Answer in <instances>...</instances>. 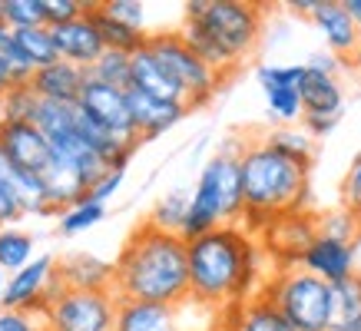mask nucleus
Here are the masks:
<instances>
[{"label":"nucleus","mask_w":361,"mask_h":331,"mask_svg":"<svg viewBox=\"0 0 361 331\" xmlns=\"http://www.w3.org/2000/svg\"><path fill=\"white\" fill-rule=\"evenodd\" d=\"M262 239L245 225H219L189 242V298L216 315L259 295L265 285Z\"/></svg>","instance_id":"f257e3e1"},{"label":"nucleus","mask_w":361,"mask_h":331,"mask_svg":"<svg viewBox=\"0 0 361 331\" xmlns=\"http://www.w3.org/2000/svg\"><path fill=\"white\" fill-rule=\"evenodd\" d=\"M113 295L120 301L179 305L189 298V242L142 222L113 262Z\"/></svg>","instance_id":"f03ea898"},{"label":"nucleus","mask_w":361,"mask_h":331,"mask_svg":"<svg viewBox=\"0 0 361 331\" xmlns=\"http://www.w3.org/2000/svg\"><path fill=\"white\" fill-rule=\"evenodd\" d=\"M242 196L245 216L242 225L252 235H262L275 219L302 212L308 202V166L288 159L275 146L255 139L242 146Z\"/></svg>","instance_id":"7ed1b4c3"},{"label":"nucleus","mask_w":361,"mask_h":331,"mask_svg":"<svg viewBox=\"0 0 361 331\" xmlns=\"http://www.w3.org/2000/svg\"><path fill=\"white\" fill-rule=\"evenodd\" d=\"M262 295L295 331H331V285L302 265H279V272L265 278Z\"/></svg>","instance_id":"20e7f679"},{"label":"nucleus","mask_w":361,"mask_h":331,"mask_svg":"<svg viewBox=\"0 0 361 331\" xmlns=\"http://www.w3.org/2000/svg\"><path fill=\"white\" fill-rule=\"evenodd\" d=\"M183 20L199 23L222 46V54L239 66L262 37V7L245 0H189Z\"/></svg>","instance_id":"39448f33"},{"label":"nucleus","mask_w":361,"mask_h":331,"mask_svg":"<svg viewBox=\"0 0 361 331\" xmlns=\"http://www.w3.org/2000/svg\"><path fill=\"white\" fill-rule=\"evenodd\" d=\"M146 44L159 56V63L169 70V77L179 83V89L186 93L189 110H199V106H206L209 99L216 96V89L222 87L226 77H219V73L179 37V30L176 33H149Z\"/></svg>","instance_id":"423d86ee"},{"label":"nucleus","mask_w":361,"mask_h":331,"mask_svg":"<svg viewBox=\"0 0 361 331\" xmlns=\"http://www.w3.org/2000/svg\"><path fill=\"white\" fill-rule=\"evenodd\" d=\"M120 298L113 292H77L63 288L47 305V331H113L116 328Z\"/></svg>","instance_id":"0eeeda50"},{"label":"nucleus","mask_w":361,"mask_h":331,"mask_svg":"<svg viewBox=\"0 0 361 331\" xmlns=\"http://www.w3.org/2000/svg\"><path fill=\"white\" fill-rule=\"evenodd\" d=\"M216 311L192 298L179 305H156V301H120L116 328L113 331H209Z\"/></svg>","instance_id":"6e6552de"},{"label":"nucleus","mask_w":361,"mask_h":331,"mask_svg":"<svg viewBox=\"0 0 361 331\" xmlns=\"http://www.w3.org/2000/svg\"><path fill=\"white\" fill-rule=\"evenodd\" d=\"M63 292V282L56 275V258L54 255H37L30 265H23L20 272L7 275V288L0 305L11 311H40Z\"/></svg>","instance_id":"1a4fd4ad"},{"label":"nucleus","mask_w":361,"mask_h":331,"mask_svg":"<svg viewBox=\"0 0 361 331\" xmlns=\"http://www.w3.org/2000/svg\"><path fill=\"white\" fill-rule=\"evenodd\" d=\"M77 110L87 113L90 120H97L99 126H106V130L120 139V143L133 146V149H140V132L133 126V113H130V99H126V89H116L110 83H99L87 73V87L80 93L77 99Z\"/></svg>","instance_id":"9d476101"},{"label":"nucleus","mask_w":361,"mask_h":331,"mask_svg":"<svg viewBox=\"0 0 361 331\" xmlns=\"http://www.w3.org/2000/svg\"><path fill=\"white\" fill-rule=\"evenodd\" d=\"M255 80L265 93L269 113L279 126H295L305 116L302 106V80H305V63H262L255 70Z\"/></svg>","instance_id":"9b49d317"},{"label":"nucleus","mask_w":361,"mask_h":331,"mask_svg":"<svg viewBox=\"0 0 361 331\" xmlns=\"http://www.w3.org/2000/svg\"><path fill=\"white\" fill-rule=\"evenodd\" d=\"M259 239H262V249H269L279 265H298L305 249L318 239V216L305 209L288 212L282 219H275Z\"/></svg>","instance_id":"f8f14e48"},{"label":"nucleus","mask_w":361,"mask_h":331,"mask_svg":"<svg viewBox=\"0 0 361 331\" xmlns=\"http://www.w3.org/2000/svg\"><path fill=\"white\" fill-rule=\"evenodd\" d=\"M0 149H4L13 169H27V173H44L54 159L50 143H47V136L40 132L37 123L0 120Z\"/></svg>","instance_id":"ddd939ff"},{"label":"nucleus","mask_w":361,"mask_h":331,"mask_svg":"<svg viewBox=\"0 0 361 331\" xmlns=\"http://www.w3.org/2000/svg\"><path fill=\"white\" fill-rule=\"evenodd\" d=\"M312 23L325 37L329 54L351 63V56H355V50L361 44V30H358V23L351 20V13L345 11V0H318L315 13H312Z\"/></svg>","instance_id":"4468645a"},{"label":"nucleus","mask_w":361,"mask_h":331,"mask_svg":"<svg viewBox=\"0 0 361 331\" xmlns=\"http://www.w3.org/2000/svg\"><path fill=\"white\" fill-rule=\"evenodd\" d=\"M50 33H54L60 60H66V63H73V66L90 70L99 56L106 54V44H103V37H99L97 23H93L90 13L73 23H63V27H50Z\"/></svg>","instance_id":"2eb2a0df"},{"label":"nucleus","mask_w":361,"mask_h":331,"mask_svg":"<svg viewBox=\"0 0 361 331\" xmlns=\"http://www.w3.org/2000/svg\"><path fill=\"white\" fill-rule=\"evenodd\" d=\"M126 99H130L133 126H136L142 143H146V139H156V136H163V132L173 130L183 116L192 113L186 103H169V99L149 96V93H142V89H126Z\"/></svg>","instance_id":"dca6fc26"},{"label":"nucleus","mask_w":361,"mask_h":331,"mask_svg":"<svg viewBox=\"0 0 361 331\" xmlns=\"http://www.w3.org/2000/svg\"><path fill=\"white\" fill-rule=\"evenodd\" d=\"M298 265L312 272V275L325 278L329 285L335 282H345L348 275H355L358 268V245H348V242H335V239H322L318 235L315 242L305 249V255L298 258Z\"/></svg>","instance_id":"f3484780"},{"label":"nucleus","mask_w":361,"mask_h":331,"mask_svg":"<svg viewBox=\"0 0 361 331\" xmlns=\"http://www.w3.org/2000/svg\"><path fill=\"white\" fill-rule=\"evenodd\" d=\"M56 275L63 288L77 292H113V262L93 252H66L56 258Z\"/></svg>","instance_id":"a211bd4d"},{"label":"nucleus","mask_w":361,"mask_h":331,"mask_svg":"<svg viewBox=\"0 0 361 331\" xmlns=\"http://www.w3.org/2000/svg\"><path fill=\"white\" fill-rule=\"evenodd\" d=\"M30 87L40 99L77 106L80 93H83V87H87V70H83V66L66 63V60H56V63L40 66V70L33 73Z\"/></svg>","instance_id":"6ab92c4d"},{"label":"nucleus","mask_w":361,"mask_h":331,"mask_svg":"<svg viewBox=\"0 0 361 331\" xmlns=\"http://www.w3.org/2000/svg\"><path fill=\"white\" fill-rule=\"evenodd\" d=\"M130 89H142V93L169 99V103H186V93L169 77V70L159 63V56L149 50V44H142L133 54V87Z\"/></svg>","instance_id":"aec40b11"},{"label":"nucleus","mask_w":361,"mask_h":331,"mask_svg":"<svg viewBox=\"0 0 361 331\" xmlns=\"http://www.w3.org/2000/svg\"><path fill=\"white\" fill-rule=\"evenodd\" d=\"M298 93H302L305 116H341L345 93H341L338 77H329V73H318V70L305 66V80H302Z\"/></svg>","instance_id":"412c9836"},{"label":"nucleus","mask_w":361,"mask_h":331,"mask_svg":"<svg viewBox=\"0 0 361 331\" xmlns=\"http://www.w3.org/2000/svg\"><path fill=\"white\" fill-rule=\"evenodd\" d=\"M226 318L232 321V328L235 331H295L288 321H285L282 311L275 308L262 292L252 295L249 301L235 305L232 311H226Z\"/></svg>","instance_id":"4be33fe9"},{"label":"nucleus","mask_w":361,"mask_h":331,"mask_svg":"<svg viewBox=\"0 0 361 331\" xmlns=\"http://www.w3.org/2000/svg\"><path fill=\"white\" fill-rule=\"evenodd\" d=\"M44 182H47V192H50V202H54L56 212L77 206L80 199H87V192H90L87 179L80 176L73 166L60 163V159H50V166L44 169Z\"/></svg>","instance_id":"5701e85b"},{"label":"nucleus","mask_w":361,"mask_h":331,"mask_svg":"<svg viewBox=\"0 0 361 331\" xmlns=\"http://www.w3.org/2000/svg\"><path fill=\"white\" fill-rule=\"evenodd\" d=\"M7 182H11L13 196H17V202H20L23 216H56L54 202H50V192H47L44 173L11 169V173H7Z\"/></svg>","instance_id":"b1692460"},{"label":"nucleus","mask_w":361,"mask_h":331,"mask_svg":"<svg viewBox=\"0 0 361 331\" xmlns=\"http://www.w3.org/2000/svg\"><path fill=\"white\" fill-rule=\"evenodd\" d=\"M90 17H93V23H97L99 37H103V44H106V50H123V54H136L146 40H149V33L142 30H133V27H126V23H120L116 17H110V13L103 11V4H93V11H90Z\"/></svg>","instance_id":"393cba45"},{"label":"nucleus","mask_w":361,"mask_h":331,"mask_svg":"<svg viewBox=\"0 0 361 331\" xmlns=\"http://www.w3.org/2000/svg\"><path fill=\"white\" fill-rule=\"evenodd\" d=\"M179 37H183V40H186V44L192 46V50H196V54L202 56V60H206V63L212 66L216 73H219V77H229V73H235V70H239V66L232 63L229 56L222 54V46L216 44V40H212V37H209V33L202 30L199 23L183 20V27H179Z\"/></svg>","instance_id":"a878e982"},{"label":"nucleus","mask_w":361,"mask_h":331,"mask_svg":"<svg viewBox=\"0 0 361 331\" xmlns=\"http://www.w3.org/2000/svg\"><path fill=\"white\" fill-rule=\"evenodd\" d=\"M361 315V272L331 285V331Z\"/></svg>","instance_id":"bb28decb"},{"label":"nucleus","mask_w":361,"mask_h":331,"mask_svg":"<svg viewBox=\"0 0 361 331\" xmlns=\"http://www.w3.org/2000/svg\"><path fill=\"white\" fill-rule=\"evenodd\" d=\"M13 44H17V50H20L27 60H30L37 70L40 66H50L60 60V54H56V44H54V33H50V27H33V30H13Z\"/></svg>","instance_id":"cd10ccee"},{"label":"nucleus","mask_w":361,"mask_h":331,"mask_svg":"<svg viewBox=\"0 0 361 331\" xmlns=\"http://www.w3.org/2000/svg\"><path fill=\"white\" fill-rule=\"evenodd\" d=\"M37 255H33V235L30 232H20L7 225V229H0V268L13 275V272H20L23 265H30Z\"/></svg>","instance_id":"c85d7f7f"},{"label":"nucleus","mask_w":361,"mask_h":331,"mask_svg":"<svg viewBox=\"0 0 361 331\" xmlns=\"http://www.w3.org/2000/svg\"><path fill=\"white\" fill-rule=\"evenodd\" d=\"M265 143L275 146L279 153H285L288 159H295V163L312 166V156H315V139H312L302 126H275L272 132H265Z\"/></svg>","instance_id":"c756f323"},{"label":"nucleus","mask_w":361,"mask_h":331,"mask_svg":"<svg viewBox=\"0 0 361 331\" xmlns=\"http://www.w3.org/2000/svg\"><path fill=\"white\" fill-rule=\"evenodd\" d=\"M87 73L93 80H99V83H110V87H116V89H130L133 87V54L106 50Z\"/></svg>","instance_id":"7c9ffc66"},{"label":"nucleus","mask_w":361,"mask_h":331,"mask_svg":"<svg viewBox=\"0 0 361 331\" xmlns=\"http://www.w3.org/2000/svg\"><path fill=\"white\" fill-rule=\"evenodd\" d=\"M186 216H189V192L186 189H176V192H169V196L156 199L153 212H149V219L156 229L163 232H183V225H186Z\"/></svg>","instance_id":"2f4dec72"},{"label":"nucleus","mask_w":361,"mask_h":331,"mask_svg":"<svg viewBox=\"0 0 361 331\" xmlns=\"http://www.w3.org/2000/svg\"><path fill=\"white\" fill-rule=\"evenodd\" d=\"M44 99L33 93L30 83H17L11 87L4 96H0V120L11 123H33L37 120V110H40Z\"/></svg>","instance_id":"473e14b6"},{"label":"nucleus","mask_w":361,"mask_h":331,"mask_svg":"<svg viewBox=\"0 0 361 331\" xmlns=\"http://www.w3.org/2000/svg\"><path fill=\"white\" fill-rule=\"evenodd\" d=\"M106 216V206L103 202H93V199H80L77 206H70V209L60 212V219H56V229L60 235H80V232L93 229L97 222H103Z\"/></svg>","instance_id":"72a5a7b5"},{"label":"nucleus","mask_w":361,"mask_h":331,"mask_svg":"<svg viewBox=\"0 0 361 331\" xmlns=\"http://www.w3.org/2000/svg\"><path fill=\"white\" fill-rule=\"evenodd\" d=\"M318 235H322V239H335V242L358 245L361 222L355 219L345 206H338V209H329V212H322V216H318Z\"/></svg>","instance_id":"f704fd0d"},{"label":"nucleus","mask_w":361,"mask_h":331,"mask_svg":"<svg viewBox=\"0 0 361 331\" xmlns=\"http://www.w3.org/2000/svg\"><path fill=\"white\" fill-rule=\"evenodd\" d=\"M4 23L11 30H33V27H47L44 0H7L4 7Z\"/></svg>","instance_id":"c9c22d12"},{"label":"nucleus","mask_w":361,"mask_h":331,"mask_svg":"<svg viewBox=\"0 0 361 331\" xmlns=\"http://www.w3.org/2000/svg\"><path fill=\"white\" fill-rule=\"evenodd\" d=\"M97 0H44V13H47V27H63L73 23L80 17H87L93 11Z\"/></svg>","instance_id":"e433bc0d"},{"label":"nucleus","mask_w":361,"mask_h":331,"mask_svg":"<svg viewBox=\"0 0 361 331\" xmlns=\"http://www.w3.org/2000/svg\"><path fill=\"white\" fill-rule=\"evenodd\" d=\"M341 206L361 222V153L351 159L348 173L341 179Z\"/></svg>","instance_id":"4c0bfd02"},{"label":"nucleus","mask_w":361,"mask_h":331,"mask_svg":"<svg viewBox=\"0 0 361 331\" xmlns=\"http://www.w3.org/2000/svg\"><path fill=\"white\" fill-rule=\"evenodd\" d=\"M99 4H103V11L110 13V17H116L120 23L133 27V30H142V23H146V7H142L140 0H99Z\"/></svg>","instance_id":"58836bf2"},{"label":"nucleus","mask_w":361,"mask_h":331,"mask_svg":"<svg viewBox=\"0 0 361 331\" xmlns=\"http://www.w3.org/2000/svg\"><path fill=\"white\" fill-rule=\"evenodd\" d=\"M0 331H47V321L40 311L0 308Z\"/></svg>","instance_id":"ea45409f"},{"label":"nucleus","mask_w":361,"mask_h":331,"mask_svg":"<svg viewBox=\"0 0 361 331\" xmlns=\"http://www.w3.org/2000/svg\"><path fill=\"white\" fill-rule=\"evenodd\" d=\"M4 63H7V70H11V80H13V87H17V83H30L33 80V73H37V66L30 63V60H27V56L20 54V50H17V44H11L7 46V50H4Z\"/></svg>","instance_id":"a19ab883"},{"label":"nucleus","mask_w":361,"mask_h":331,"mask_svg":"<svg viewBox=\"0 0 361 331\" xmlns=\"http://www.w3.org/2000/svg\"><path fill=\"white\" fill-rule=\"evenodd\" d=\"M123 176H126V169H106V173H103L93 186H90L87 196L93 199V202H103V206H106V202L116 196V189L123 186Z\"/></svg>","instance_id":"79ce46f5"},{"label":"nucleus","mask_w":361,"mask_h":331,"mask_svg":"<svg viewBox=\"0 0 361 331\" xmlns=\"http://www.w3.org/2000/svg\"><path fill=\"white\" fill-rule=\"evenodd\" d=\"M20 216H23V209H20V202H17V196H13L11 182H7V176H0V229H7Z\"/></svg>","instance_id":"37998d69"},{"label":"nucleus","mask_w":361,"mask_h":331,"mask_svg":"<svg viewBox=\"0 0 361 331\" xmlns=\"http://www.w3.org/2000/svg\"><path fill=\"white\" fill-rule=\"evenodd\" d=\"M341 116H302V130L312 136V139H322V136H329L335 126H338Z\"/></svg>","instance_id":"c03bdc74"},{"label":"nucleus","mask_w":361,"mask_h":331,"mask_svg":"<svg viewBox=\"0 0 361 331\" xmlns=\"http://www.w3.org/2000/svg\"><path fill=\"white\" fill-rule=\"evenodd\" d=\"M338 60L341 56L335 54H315V56H308V70H318V73H329V77H338Z\"/></svg>","instance_id":"a18cd8bd"},{"label":"nucleus","mask_w":361,"mask_h":331,"mask_svg":"<svg viewBox=\"0 0 361 331\" xmlns=\"http://www.w3.org/2000/svg\"><path fill=\"white\" fill-rule=\"evenodd\" d=\"M315 7H318V0H292V4H288V11H295L298 17H308V20H312Z\"/></svg>","instance_id":"49530a36"},{"label":"nucleus","mask_w":361,"mask_h":331,"mask_svg":"<svg viewBox=\"0 0 361 331\" xmlns=\"http://www.w3.org/2000/svg\"><path fill=\"white\" fill-rule=\"evenodd\" d=\"M11 87H13L11 70H7V63H4V56H0V96H4V93H7Z\"/></svg>","instance_id":"de8ad7c7"},{"label":"nucleus","mask_w":361,"mask_h":331,"mask_svg":"<svg viewBox=\"0 0 361 331\" xmlns=\"http://www.w3.org/2000/svg\"><path fill=\"white\" fill-rule=\"evenodd\" d=\"M11 44H13V30L4 20H0V54H4V50H7Z\"/></svg>","instance_id":"09e8293b"},{"label":"nucleus","mask_w":361,"mask_h":331,"mask_svg":"<svg viewBox=\"0 0 361 331\" xmlns=\"http://www.w3.org/2000/svg\"><path fill=\"white\" fill-rule=\"evenodd\" d=\"M345 11L351 13V20L358 23V30H361V0H345Z\"/></svg>","instance_id":"8fccbe9b"},{"label":"nucleus","mask_w":361,"mask_h":331,"mask_svg":"<svg viewBox=\"0 0 361 331\" xmlns=\"http://www.w3.org/2000/svg\"><path fill=\"white\" fill-rule=\"evenodd\" d=\"M209 331H235V328H232V321L226 318V315H219V318L212 321V328H209Z\"/></svg>","instance_id":"3c124183"},{"label":"nucleus","mask_w":361,"mask_h":331,"mask_svg":"<svg viewBox=\"0 0 361 331\" xmlns=\"http://www.w3.org/2000/svg\"><path fill=\"white\" fill-rule=\"evenodd\" d=\"M335 331H361V315H358V318H351L348 325H341V328H335Z\"/></svg>","instance_id":"603ef678"},{"label":"nucleus","mask_w":361,"mask_h":331,"mask_svg":"<svg viewBox=\"0 0 361 331\" xmlns=\"http://www.w3.org/2000/svg\"><path fill=\"white\" fill-rule=\"evenodd\" d=\"M13 166L7 163V156H4V149H0V176H7V173H11Z\"/></svg>","instance_id":"864d4df0"},{"label":"nucleus","mask_w":361,"mask_h":331,"mask_svg":"<svg viewBox=\"0 0 361 331\" xmlns=\"http://www.w3.org/2000/svg\"><path fill=\"white\" fill-rule=\"evenodd\" d=\"M4 288H7V272L0 268V298H4Z\"/></svg>","instance_id":"5fc2aeb1"},{"label":"nucleus","mask_w":361,"mask_h":331,"mask_svg":"<svg viewBox=\"0 0 361 331\" xmlns=\"http://www.w3.org/2000/svg\"><path fill=\"white\" fill-rule=\"evenodd\" d=\"M351 63L361 66V44H358V50H355V56H351Z\"/></svg>","instance_id":"6e6d98bb"},{"label":"nucleus","mask_w":361,"mask_h":331,"mask_svg":"<svg viewBox=\"0 0 361 331\" xmlns=\"http://www.w3.org/2000/svg\"><path fill=\"white\" fill-rule=\"evenodd\" d=\"M4 7H7V0H0V20H4Z\"/></svg>","instance_id":"4d7b16f0"}]
</instances>
